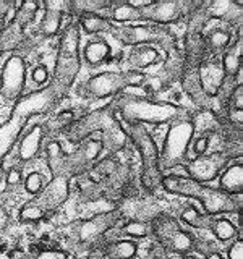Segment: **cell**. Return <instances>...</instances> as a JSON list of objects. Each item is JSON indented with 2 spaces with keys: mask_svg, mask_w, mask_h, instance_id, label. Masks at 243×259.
I'll return each mask as SVG.
<instances>
[{
  "mask_svg": "<svg viewBox=\"0 0 243 259\" xmlns=\"http://www.w3.org/2000/svg\"><path fill=\"white\" fill-rule=\"evenodd\" d=\"M62 93L52 83L32 91L26 96H21L15 102L10 112V117L0 125V162L5 160V156L12 151L15 143H18L21 133L31 117L46 113L55 107L59 99H62Z\"/></svg>",
  "mask_w": 243,
  "mask_h": 259,
  "instance_id": "1",
  "label": "cell"
},
{
  "mask_svg": "<svg viewBox=\"0 0 243 259\" xmlns=\"http://www.w3.org/2000/svg\"><path fill=\"white\" fill-rule=\"evenodd\" d=\"M94 133L101 135L99 140L102 143V149L107 151L109 156L124 149L128 141L112 104L94 109L78 117L65 132V136L70 143L81 144L88 138H93Z\"/></svg>",
  "mask_w": 243,
  "mask_h": 259,
  "instance_id": "2",
  "label": "cell"
},
{
  "mask_svg": "<svg viewBox=\"0 0 243 259\" xmlns=\"http://www.w3.org/2000/svg\"><path fill=\"white\" fill-rule=\"evenodd\" d=\"M117 117L124 123H149L162 125L172 123L177 118L190 115V112L182 105L166 101H154L146 96L120 94L112 102Z\"/></svg>",
  "mask_w": 243,
  "mask_h": 259,
  "instance_id": "3",
  "label": "cell"
},
{
  "mask_svg": "<svg viewBox=\"0 0 243 259\" xmlns=\"http://www.w3.org/2000/svg\"><path fill=\"white\" fill-rule=\"evenodd\" d=\"M160 186H164V190L170 194H178V196H186L199 201L206 214L209 215L241 212V194H227L219 188L194 182L188 177L164 175Z\"/></svg>",
  "mask_w": 243,
  "mask_h": 259,
  "instance_id": "4",
  "label": "cell"
},
{
  "mask_svg": "<svg viewBox=\"0 0 243 259\" xmlns=\"http://www.w3.org/2000/svg\"><path fill=\"white\" fill-rule=\"evenodd\" d=\"M79 67V24L76 18H71L67 23V26H63L62 29L59 51H57L55 59L54 78L51 83L62 94H65L73 86V81L78 76Z\"/></svg>",
  "mask_w": 243,
  "mask_h": 259,
  "instance_id": "5",
  "label": "cell"
},
{
  "mask_svg": "<svg viewBox=\"0 0 243 259\" xmlns=\"http://www.w3.org/2000/svg\"><path fill=\"white\" fill-rule=\"evenodd\" d=\"M120 125H122V130H124L125 136L128 138V141H132L135 149L138 151V154H140L141 162H143L140 182H141L144 193L151 194L160 186L162 177H164V172H162L159 167L157 144L144 125L124 123V121H120Z\"/></svg>",
  "mask_w": 243,
  "mask_h": 259,
  "instance_id": "6",
  "label": "cell"
},
{
  "mask_svg": "<svg viewBox=\"0 0 243 259\" xmlns=\"http://www.w3.org/2000/svg\"><path fill=\"white\" fill-rule=\"evenodd\" d=\"M120 222H124L120 210L113 207L110 210H105V212L85 219V221L71 224L68 233L71 246L76 251H86V253L101 248L107 233L112 229H115Z\"/></svg>",
  "mask_w": 243,
  "mask_h": 259,
  "instance_id": "7",
  "label": "cell"
},
{
  "mask_svg": "<svg viewBox=\"0 0 243 259\" xmlns=\"http://www.w3.org/2000/svg\"><path fill=\"white\" fill-rule=\"evenodd\" d=\"M144 83L146 76L141 71H102L81 83L78 86V94L86 99H109L120 96L128 88L143 86Z\"/></svg>",
  "mask_w": 243,
  "mask_h": 259,
  "instance_id": "8",
  "label": "cell"
},
{
  "mask_svg": "<svg viewBox=\"0 0 243 259\" xmlns=\"http://www.w3.org/2000/svg\"><path fill=\"white\" fill-rule=\"evenodd\" d=\"M194 128L191 121V113L186 117L172 121L164 138L162 151L159 152L160 170H172L175 167H183L188 162V148L193 141Z\"/></svg>",
  "mask_w": 243,
  "mask_h": 259,
  "instance_id": "9",
  "label": "cell"
},
{
  "mask_svg": "<svg viewBox=\"0 0 243 259\" xmlns=\"http://www.w3.org/2000/svg\"><path fill=\"white\" fill-rule=\"evenodd\" d=\"M70 194V178L52 177L44 190L36 194L29 202H26L20 210L21 222H39L55 212Z\"/></svg>",
  "mask_w": 243,
  "mask_h": 259,
  "instance_id": "10",
  "label": "cell"
},
{
  "mask_svg": "<svg viewBox=\"0 0 243 259\" xmlns=\"http://www.w3.org/2000/svg\"><path fill=\"white\" fill-rule=\"evenodd\" d=\"M151 237L167 254L172 253L180 256L193 253L194 241H196L193 233L182 229L180 222L166 212L159 214L151 221Z\"/></svg>",
  "mask_w": 243,
  "mask_h": 259,
  "instance_id": "11",
  "label": "cell"
},
{
  "mask_svg": "<svg viewBox=\"0 0 243 259\" xmlns=\"http://www.w3.org/2000/svg\"><path fill=\"white\" fill-rule=\"evenodd\" d=\"M112 36L118 42L135 47V46H159L162 47L172 37H178L170 26H157V24H128V26H117L113 24Z\"/></svg>",
  "mask_w": 243,
  "mask_h": 259,
  "instance_id": "12",
  "label": "cell"
},
{
  "mask_svg": "<svg viewBox=\"0 0 243 259\" xmlns=\"http://www.w3.org/2000/svg\"><path fill=\"white\" fill-rule=\"evenodd\" d=\"M193 7L194 2L172 0V2H151L140 12L143 21H149L151 24H157V26H170V24L185 20Z\"/></svg>",
  "mask_w": 243,
  "mask_h": 259,
  "instance_id": "13",
  "label": "cell"
},
{
  "mask_svg": "<svg viewBox=\"0 0 243 259\" xmlns=\"http://www.w3.org/2000/svg\"><path fill=\"white\" fill-rule=\"evenodd\" d=\"M230 159L222 152H209L202 154L191 160H188L185 167L186 177L191 178L194 182H199L205 185L206 182H213L222 174V170L229 165Z\"/></svg>",
  "mask_w": 243,
  "mask_h": 259,
  "instance_id": "14",
  "label": "cell"
},
{
  "mask_svg": "<svg viewBox=\"0 0 243 259\" xmlns=\"http://www.w3.org/2000/svg\"><path fill=\"white\" fill-rule=\"evenodd\" d=\"M26 63L18 54L10 55L4 63L0 73V94L5 101H18L24 88Z\"/></svg>",
  "mask_w": 243,
  "mask_h": 259,
  "instance_id": "15",
  "label": "cell"
},
{
  "mask_svg": "<svg viewBox=\"0 0 243 259\" xmlns=\"http://www.w3.org/2000/svg\"><path fill=\"white\" fill-rule=\"evenodd\" d=\"M102 143L99 138H88L71 154H67V175L71 178L88 174L91 167L99 160L102 154Z\"/></svg>",
  "mask_w": 243,
  "mask_h": 259,
  "instance_id": "16",
  "label": "cell"
},
{
  "mask_svg": "<svg viewBox=\"0 0 243 259\" xmlns=\"http://www.w3.org/2000/svg\"><path fill=\"white\" fill-rule=\"evenodd\" d=\"M122 219L125 221H141V222H151L152 219H156L159 214H162L164 210L160 209V206L156 201L151 198H144L143 194L135 198H130L118 202L115 206Z\"/></svg>",
  "mask_w": 243,
  "mask_h": 259,
  "instance_id": "17",
  "label": "cell"
},
{
  "mask_svg": "<svg viewBox=\"0 0 243 259\" xmlns=\"http://www.w3.org/2000/svg\"><path fill=\"white\" fill-rule=\"evenodd\" d=\"M180 84L186 97L193 102V105L198 110H209L216 112L217 110V102L214 97H211L205 93V89L201 86L199 81V73L198 68H186L183 70V75L180 78Z\"/></svg>",
  "mask_w": 243,
  "mask_h": 259,
  "instance_id": "18",
  "label": "cell"
},
{
  "mask_svg": "<svg viewBox=\"0 0 243 259\" xmlns=\"http://www.w3.org/2000/svg\"><path fill=\"white\" fill-rule=\"evenodd\" d=\"M182 54L186 68H199L208 60L209 52L201 32H185L182 36Z\"/></svg>",
  "mask_w": 243,
  "mask_h": 259,
  "instance_id": "19",
  "label": "cell"
},
{
  "mask_svg": "<svg viewBox=\"0 0 243 259\" xmlns=\"http://www.w3.org/2000/svg\"><path fill=\"white\" fill-rule=\"evenodd\" d=\"M46 12L39 21L37 34L40 37H52L59 32L63 24V18L68 15L67 2H46Z\"/></svg>",
  "mask_w": 243,
  "mask_h": 259,
  "instance_id": "20",
  "label": "cell"
},
{
  "mask_svg": "<svg viewBox=\"0 0 243 259\" xmlns=\"http://www.w3.org/2000/svg\"><path fill=\"white\" fill-rule=\"evenodd\" d=\"M198 73H199V81H201L202 89H205V93L211 97H216L217 91L221 89L225 79L221 59H219V57H213V59L206 60L198 68Z\"/></svg>",
  "mask_w": 243,
  "mask_h": 259,
  "instance_id": "21",
  "label": "cell"
},
{
  "mask_svg": "<svg viewBox=\"0 0 243 259\" xmlns=\"http://www.w3.org/2000/svg\"><path fill=\"white\" fill-rule=\"evenodd\" d=\"M127 70L141 71L144 68L156 65L162 60V55L154 46H135L130 47V52L127 55Z\"/></svg>",
  "mask_w": 243,
  "mask_h": 259,
  "instance_id": "22",
  "label": "cell"
},
{
  "mask_svg": "<svg viewBox=\"0 0 243 259\" xmlns=\"http://www.w3.org/2000/svg\"><path fill=\"white\" fill-rule=\"evenodd\" d=\"M238 31H240V28H238ZM202 36H205V40H206L208 52H209V55H213V57L221 55L227 47L232 46L235 37H237V36H233L232 28L227 26V24H224V26L211 28L209 31L202 32Z\"/></svg>",
  "mask_w": 243,
  "mask_h": 259,
  "instance_id": "23",
  "label": "cell"
},
{
  "mask_svg": "<svg viewBox=\"0 0 243 259\" xmlns=\"http://www.w3.org/2000/svg\"><path fill=\"white\" fill-rule=\"evenodd\" d=\"M46 138V132L44 126L40 125H34L31 130H28L20 138L18 143V160L20 162H28L31 159L36 157V154L40 149V144H43Z\"/></svg>",
  "mask_w": 243,
  "mask_h": 259,
  "instance_id": "24",
  "label": "cell"
},
{
  "mask_svg": "<svg viewBox=\"0 0 243 259\" xmlns=\"http://www.w3.org/2000/svg\"><path fill=\"white\" fill-rule=\"evenodd\" d=\"M241 29L237 32V37L225 51L221 54V65L225 78H237L241 75Z\"/></svg>",
  "mask_w": 243,
  "mask_h": 259,
  "instance_id": "25",
  "label": "cell"
},
{
  "mask_svg": "<svg viewBox=\"0 0 243 259\" xmlns=\"http://www.w3.org/2000/svg\"><path fill=\"white\" fill-rule=\"evenodd\" d=\"M209 15L230 28L241 26V5L238 2H209Z\"/></svg>",
  "mask_w": 243,
  "mask_h": 259,
  "instance_id": "26",
  "label": "cell"
},
{
  "mask_svg": "<svg viewBox=\"0 0 243 259\" xmlns=\"http://www.w3.org/2000/svg\"><path fill=\"white\" fill-rule=\"evenodd\" d=\"M105 259H135L138 254V243L130 238L109 240L101 246Z\"/></svg>",
  "mask_w": 243,
  "mask_h": 259,
  "instance_id": "27",
  "label": "cell"
},
{
  "mask_svg": "<svg viewBox=\"0 0 243 259\" xmlns=\"http://www.w3.org/2000/svg\"><path fill=\"white\" fill-rule=\"evenodd\" d=\"M115 4L113 0H75L67 2V8L73 18L78 20L83 15H102V12H110Z\"/></svg>",
  "mask_w": 243,
  "mask_h": 259,
  "instance_id": "28",
  "label": "cell"
},
{
  "mask_svg": "<svg viewBox=\"0 0 243 259\" xmlns=\"http://www.w3.org/2000/svg\"><path fill=\"white\" fill-rule=\"evenodd\" d=\"M110 55V44L105 39H91L83 47V60L88 67H99Z\"/></svg>",
  "mask_w": 243,
  "mask_h": 259,
  "instance_id": "29",
  "label": "cell"
},
{
  "mask_svg": "<svg viewBox=\"0 0 243 259\" xmlns=\"http://www.w3.org/2000/svg\"><path fill=\"white\" fill-rule=\"evenodd\" d=\"M221 191L227 194H241L243 190V167L241 162H235L224 168V172L221 175Z\"/></svg>",
  "mask_w": 243,
  "mask_h": 259,
  "instance_id": "30",
  "label": "cell"
},
{
  "mask_svg": "<svg viewBox=\"0 0 243 259\" xmlns=\"http://www.w3.org/2000/svg\"><path fill=\"white\" fill-rule=\"evenodd\" d=\"M46 160L52 177H67V152L59 141H51L46 146Z\"/></svg>",
  "mask_w": 243,
  "mask_h": 259,
  "instance_id": "31",
  "label": "cell"
},
{
  "mask_svg": "<svg viewBox=\"0 0 243 259\" xmlns=\"http://www.w3.org/2000/svg\"><path fill=\"white\" fill-rule=\"evenodd\" d=\"M76 178H78L76 193L81 202H94V201H99L104 196L102 186L97 182H94L93 178H89L86 174L79 175Z\"/></svg>",
  "mask_w": 243,
  "mask_h": 259,
  "instance_id": "32",
  "label": "cell"
},
{
  "mask_svg": "<svg viewBox=\"0 0 243 259\" xmlns=\"http://www.w3.org/2000/svg\"><path fill=\"white\" fill-rule=\"evenodd\" d=\"M79 28L86 34H99V32H110L113 23L109 16L104 15H83L78 18Z\"/></svg>",
  "mask_w": 243,
  "mask_h": 259,
  "instance_id": "33",
  "label": "cell"
},
{
  "mask_svg": "<svg viewBox=\"0 0 243 259\" xmlns=\"http://www.w3.org/2000/svg\"><path fill=\"white\" fill-rule=\"evenodd\" d=\"M180 221H183L186 225L193 227V229L211 230V227H213V224L216 221V215L201 214L194 206H186L180 212Z\"/></svg>",
  "mask_w": 243,
  "mask_h": 259,
  "instance_id": "34",
  "label": "cell"
},
{
  "mask_svg": "<svg viewBox=\"0 0 243 259\" xmlns=\"http://www.w3.org/2000/svg\"><path fill=\"white\" fill-rule=\"evenodd\" d=\"M112 23H130V21H143L141 12L132 7L128 2H117L109 13Z\"/></svg>",
  "mask_w": 243,
  "mask_h": 259,
  "instance_id": "35",
  "label": "cell"
},
{
  "mask_svg": "<svg viewBox=\"0 0 243 259\" xmlns=\"http://www.w3.org/2000/svg\"><path fill=\"white\" fill-rule=\"evenodd\" d=\"M211 232L214 233V237L221 243L233 241L235 238L240 237V229H237L233 222L225 217H216L213 227H211Z\"/></svg>",
  "mask_w": 243,
  "mask_h": 259,
  "instance_id": "36",
  "label": "cell"
},
{
  "mask_svg": "<svg viewBox=\"0 0 243 259\" xmlns=\"http://www.w3.org/2000/svg\"><path fill=\"white\" fill-rule=\"evenodd\" d=\"M75 120H76V113L70 109H65L57 113V115H54L51 120H47L44 132L46 133H65Z\"/></svg>",
  "mask_w": 243,
  "mask_h": 259,
  "instance_id": "37",
  "label": "cell"
},
{
  "mask_svg": "<svg viewBox=\"0 0 243 259\" xmlns=\"http://www.w3.org/2000/svg\"><path fill=\"white\" fill-rule=\"evenodd\" d=\"M122 235H127L130 240H143L151 237V222L141 221H125L118 230Z\"/></svg>",
  "mask_w": 243,
  "mask_h": 259,
  "instance_id": "38",
  "label": "cell"
},
{
  "mask_svg": "<svg viewBox=\"0 0 243 259\" xmlns=\"http://www.w3.org/2000/svg\"><path fill=\"white\" fill-rule=\"evenodd\" d=\"M23 183H24V190H26L28 193L39 194L46 186V177L39 172H32L26 177V180H24Z\"/></svg>",
  "mask_w": 243,
  "mask_h": 259,
  "instance_id": "39",
  "label": "cell"
},
{
  "mask_svg": "<svg viewBox=\"0 0 243 259\" xmlns=\"http://www.w3.org/2000/svg\"><path fill=\"white\" fill-rule=\"evenodd\" d=\"M31 259H68V254L62 249L44 248L36 251V253H31Z\"/></svg>",
  "mask_w": 243,
  "mask_h": 259,
  "instance_id": "40",
  "label": "cell"
},
{
  "mask_svg": "<svg viewBox=\"0 0 243 259\" xmlns=\"http://www.w3.org/2000/svg\"><path fill=\"white\" fill-rule=\"evenodd\" d=\"M23 182V170L20 167H12L5 174V183L8 190H13L16 186H20Z\"/></svg>",
  "mask_w": 243,
  "mask_h": 259,
  "instance_id": "41",
  "label": "cell"
},
{
  "mask_svg": "<svg viewBox=\"0 0 243 259\" xmlns=\"http://www.w3.org/2000/svg\"><path fill=\"white\" fill-rule=\"evenodd\" d=\"M227 109H230V110L243 109V84L235 86V89L229 97V102H227Z\"/></svg>",
  "mask_w": 243,
  "mask_h": 259,
  "instance_id": "42",
  "label": "cell"
},
{
  "mask_svg": "<svg viewBox=\"0 0 243 259\" xmlns=\"http://www.w3.org/2000/svg\"><path fill=\"white\" fill-rule=\"evenodd\" d=\"M227 259H243V241L241 238H235L229 249H227Z\"/></svg>",
  "mask_w": 243,
  "mask_h": 259,
  "instance_id": "43",
  "label": "cell"
},
{
  "mask_svg": "<svg viewBox=\"0 0 243 259\" xmlns=\"http://www.w3.org/2000/svg\"><path fill=\"white\" fill-rule=\"evenodd\" d=\"M31 79L37 84H44L49 81V70L44 65H37V67L32 68L31 71Z\"/></svg>",
  "mask_w": 243,
  "mask_h": 259,
  "instance_id": "44",
  "label": "cell"
},
{
  "mask_svg": "<svg viewBox=\"0 0 243 259\" xmlns=\"http://www.w3.org/2000/svg\"><path fill=\"white\" fill-rule=\"evenodd\" d=\"M209 149V138L208 136H198L196 140L193 141V152L198 156H202V154H206V151Z\"/></svg>",
  "mask_w": 243,
  "mask_h": 259,
  "instance_id": "45",
  "label": "cell"
},
{
  "mask_svg": "<svg viewBox=\"0 0 243 259\" xmlns=\"http://www.w3.org/2000/svg\"><path fill=\"white\" fill-rule=\"evenodd\" d=\"M144 259H170V257H169V254L159 245H156L152 251H149V256L144 257Z\"/></svg>",
  "mask_w": 243,
  "mask_h": 259,
  "instance_id": "46",
  "label": "cell"
},
{
  "mask_svg": "<svg viewBox=\"0 0 243 259\" xmlns=\"http://www.w3.org/2000/svg\"><path fill=\"white\" fill-rule=\"evenodd\" d=\"M12 4H0V31L4 29V26L7 24V12L8 8H12Z\"/></svg>",
  "mask_w": 243,
  "mask_h": 259,
  "instance_id": "47",
  "label": "cell"
},
{
  "mask_svg": "<svg viewBox=\"0 0 243 259\" xmlns=\"http://www.w3.org/2000/svg\"><path fill=\"white\" fill-rule=\"evenodd\" d=\"M86 259H105V256H104V253H102V249H101V248H96V249H93V251H89L88 256H86Z\"/></svg>",
  "mask_w": 243,
  "mask_h": 259,
  "instance_id": "48",
  "label": "cell"
},
{
  "mask_svg": "<svg viewBox=\"0 0 243 259\" xmlns=\"http://www.w3.org/2000/svg\"><path fill=\"white\" fill-rule=\"evenodd\" d=\"M205 259H224V256L221 254V251H213V253L206 254Z\"/></svg>",
  "mask_w": 243,
  "mask_h": 259,
  "instance_id": "49",
  "label": "cell"
},
{
  "mask_svg": "<svg viewBox=\"0 0 243 259\" xmlns=\"http://www.w3.org/2000/svg\"><path fill=\"white\" fill-rule=\"evenodd\" d=\"M5 175V168H4V162H0V182H2V178Z\"/></svg>",
  "mask_w": 243,
  "mask_h": 259,
  "instance_id": "50",
  "label": "cell"
},
{
  "mask_svg": "<svg viewBox=\"0 0 243 259\" xmlns=\"http://www.w3.org/2000/svg\"><path fill=\"white\" fill-rule=\"evenodd\" d=\"M182 259H198V257H194L191 254H185V256H182Z\"/></svg>",
  "mask_w": 243,
  "mask_h": 259,
  "instance_id": "51",
  "label": "cell"
},
{
  "mask_svg": "<svg viewBox=\"0 0 243 259\" xmlns=\"http://www.w3.org/2000/svg\"><path fill=\"white\" fill-rule=\"evenodd\" d=\"M2 206H4V204H2V199H0V207H2Z\"/></svg>",
  "mask_w": 243,
  "mask_h": 259,
  "instance_id": "52",
  "label": "cell"
}]
</instances>
